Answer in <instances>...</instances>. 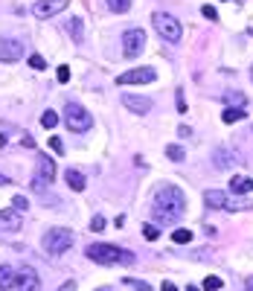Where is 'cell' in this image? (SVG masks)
Listing matches in <instances>:
<instances>
[{
  "mask_svg": "<svg viewBox=\"0 0 253 291\" xmlns=\"http://www.w3.org/2000/svg\"><path fill=\"white\" fill-rule=\"evenodd\" d=\"M70 6V0H38L35 3V17H52V15H58V12H64Z\"/></svg>",
  "mask_w": 253,
  "mask_h": 291,
  "instance_id": "cell-11",
  "label": "cell"
},
{
  "mask_svg": "<svg viewBox=\"0 0 253 291\" xmlns=\"http://www.w3.org/2000/svg\"><path fill=\"white\" fill-rule=\"evenodd\" d=\"M26 207H29V201H26L23 195H15V198H12V210H15V213H20V210L26 213Z\"/></svg>",
  "mask_w": 253,
  "mask_h": 291,
  "instance_id": "cell-27",
  "label": "cell"
},
{
  "mask_svg": "<svg viewBox=\"0 0 253 291\" xmlns=\"http://www.w3.org/2000/svg\"><path fill=\"white\" fill-rule=\"evenodd\" d=\"M224 102H227V108H245L248 96L242 90H224Z\"/></svg>",
  "mask_w": 253,
  "mask_h": 291,
  "instance_id": "cell-17",
  "label": "cell"
},
{
  "mask_svg": "<svg viewBox=\"0 0 253 291\" xmlns=\"http://www.w3.org/2000/svg\"><path fill=\"white\" fill-rule=\"evenodd\" d=\"M125 283H128V286H134L137 291H152V286H149V283H140V280H125Z\"/></svg>",
  "mask_w": 253,
  "mask_h": 291,
  "instance_id": "cell-33",
  "label": "cell"
},
{
  "mask_svg": "<svg viewBox=\"0 0 253 291\" xmlns=\"http://www.w3.org/2000/svg\"><path fill=\"white\" fill-rule=\"evenodd\" d=\"M108 6H111L117 15H122V12H128V9H131V0H108Z\"/></svg>",
  "mask_w": 253,
  "mask_h": 291,
  "instance_id": "cell-24",
  "label": "cell"
},
{
  "mask_svg": "<svg viewBox=\"0 0 253 291\" xmlns=\"http://www.w3.org/2000/svg\"><path fill=\"white\" fill-rule=\"evenodd\" d=\"M41 242H44V254L61 257L70 245H73V230H67V227H52V230L44 233V239Z\"/></svg>",
  "mask_w": 253,
  "mask_h": 291,
  "instance_id": "cell-3",
  "label": "cell"
},
{
  "mask_svg": "<svg viewBox=\"0 0 253 291\" xmlns=\"http://www.w3.org/2000/svg\"><path fill=\"white\" fill-rule=\"evenodd\" d=\"M186 213V198L184 192L172 184H163V187L154 192V201H152V216L154 222L160 224H175L181 222Z\"/></svg>",
  "mask_w": 253,
  "mask_h": 291,
  "instance_id": "cell-1",
  "label": "cell"
},
{
  "mask_svg": "<svg viewBox=\"0 0 253 291\" xmlns=\"http://www.w3.org/2000/svg\"><path fill=\"white\" fill-rule=\"evenodd\" d=\"M64 122H67L70 131H79V134H82V131H87V128L93 125V117H90V111H87V108L70 102L67 108H64Z\"/></svg>",
  "mask_w": 253,
  "mask_h": 291,
  "instance_id": "cell-5",
  "label": "cell"
},
{
  "mask_svg": "<svg viewBox=\"0 0 253 291\" xmlns=\"http://www.w3.org/2000/svg\"><path fill=\"white\" fill-rule=\"evenodd\" d=\"M230 187H233V192L245 195V192H251L253 189V178H248V175H236V178H230Z\"/></svg>",
  "mask_w": 253,
  "mask_h": 291,
  "instance_id": "cell-16",
  "label": "cell"
},
{
  "mask_svg": "<svg viewBox=\"0 0 253 291\" xmlns=\"http://www.w3.org/2000/svg\"><path fill=\"white\" fill-rule=\"evenodd\" d=\"M105 227H108V224H105V219H102V216H93V222H90V230H93V233H102Z\"/></svg>",
  "mask_w": 253,
  "mask_h": 291,
  "instance_id": "cell-30",
  "label": "cell"
},
{
  "mask_svg": "<svg viewBox=\"0 0 253 291\" xmlns=\"http://www.w3.org/2000/svg\"><path fill=\"white\" fill-rule=\"evenodd\" d=\"M99 291H108V289H99Z\"/></svg>",
  "mask_w": 253,
  "mask_h": 291,
  "instance_id": "cell-42",
  "label": "cell"
},
{
  "mask_svg": "<svg viewBox=\"0 0 253 291\" xmlns=\"http://www.w3.org/2000/svg\"><path fill=\"white\" fill-rule=\"evenodd\" d=\"M87 259L99 262V265H117V262H134V254L125 251V248H117V245H90L87 248Z\"/></svg>",
  "mask_w": 253,
  "mask_h": 291,
  "instance_id": "cell-2",
  "label": "cell"
},
{
  "mask_svg": "<svg viewBox=\"0 0 253 291\" xmlns=\"http://www.w3.org/2000/svg\"><path fill=\"white\" fill-rule=\"evenodd\" d=\"M20 55H23L20 38H0V61H17Z\"/></svg>",
  "mask_w": 253,
  "mask_h": 291,
  "instance_id": "cell-10",
  "label": "cell"
},
{
  "mask_svg": "<svg viewBox=\"0 0 253 291\" xmlns=\"http://www.w3.org/2000/svg\"><path fill=\"white\" fill-rule=\"evenodd\" d=\"M64 181H67V187L76 189V192H82V189H84V175H82V172L67 169V172H64Z\"/></svg>",
  "mask_w": 253,
  "mask_h": 291,
  "instance_id": "cell-19",
  "label": "cell"
},
{
  "mask_svg": "<svg viewBox=\"0 0 253 291\" xmlns=\"http://www.w3.org/2000/svg\"><path fill=\"white\" fill-rule=\"evenodd\" d=\"M204 289L207 291H221V277H207V280H204Z\"/></svg>",
  "mask_w": 253,
  "mask_h": 291,
  "instance_id": "cell-26",
  "label": "cell"
},
{
  "mask_svg": "<svg viewBox=\"0 0 253 291\" xmlns=\"http://www.w3.org/2000/svg\"><path fill=\"white\" fill-rule=\"evenodd\" d=\"M184 149H181V146H175V143H172V146H166V157L169 160H175V163H178V160H184Z\"/></svg>",
  "mask_w": 253,
  "mask_h": 291,
  "instance_id": "cell-25",
  "label": "cell"
},
{
  "mask_svg": "<svg viewBox=\"0 0 253 291\" xmlns=\"http://www.w3.org/2000/svg\"><path fill=\"white\" fill-rule=\"evenodd\" d=\"M50 149H52V152H61L64 146H61V140H58V137H52V140H50Z\"/></svg>",
  "mask_w": 253,
  "mask_h": 291,
  "instance_id": "cell-35",
  "label": "cell"
},
{
  "mask_svg": "<svg viewBox=\"0 0 253 291\" xmlns=\"http://www.w3.org/2000/svg\"><path fill=\"white\" fill-rule=\"evenodd\" d=\"M67 32H70V38L79 44L82 41V17H70V23H67Z\"/></svg>",
  "mask_w": 253,
  "mask_h": 291,
  "instance_id": "cell-20",
  "label": "cell"
},
{
  "mask_svg": "<svg viewBox=\"0 0 253 291\" xmlns=\"http://www.w3.org/2000/svg\"><path fill=\"white\" fill-rule=\"evenodd\" d=\"M172 242H175V245H189V242H192V230H184V227H178V230L172 233Z\"/></svg>",
  "mask_w": 253,
  "mask_h": 291,
  "instance_id": "cell-22",
  "label": "cell"
},
{
  "mask_svg": "<svg viewBox=\"0 0 253 291\" xmlns=\"http://www.w3.org/2000/svg\"><path fill=\"white\" fill-rule=\"evenodd\" d=\"M55 76H58V82H61V85H64V82H70V67H67V64H61Z\"/></svg>",
  "mask_w": 253,
  "mask_h": 291,
  "instance_id": "cell-31",
  "label": "cell"
},
{
  "mask_svg": "<svg viewBox=\"0 0 253 291\" xmlns=\"http://www.w3.org/2000/svg\"><path fill=\"white\" fill-rule=\"evenodd\" d=\"M6 184H9V178H3V175H0V187H6Z\"/></svg>",
  "mask_w": 253,
  "mask_h": 291,
  "instance_id": "cell-39",
  "label": "cell"
},
{
  "mask_svg": "<svg viewBox=\"0 0 253 291\" xmlns=\"http://www.w3.org/2000/svg\"><path fill=\"white\" fill-rule=\"evenodd\" d=\"M201 15L207 17V20H219V12H216L213 6H204V9H201Z\"/></svg>",
  "mask_w": 253,
  "mask_h": 291,
  "instance_id": "cell-32",
  "label": "cell"
},
{
  "mask_svg": "<svg viewBox=\"0 0 253 291\" xmlns=\"http://www.w3.org/2000/svg\"><path fill=\"white\" fill-rule=\"evenodd\" d=\"M245 286H248V291H253V277H248V283H245Z\"/></svg>",
  "mask_w": 253,
  "mask_h": 291,
  "instance_id": "cell-38",
  "label": "cell"
},
{
  "mask_svg": "<svg viewBox=\"0 0 253 291\" xmlns=\"http://www.w3.org/2000/svg\"><path fill=\"white\" fill-rule=\"evenodd\" d=\"M41 125H44V128H55V125H58V114L47 108V111L41 114Z\"/></svg>",
  "mask_w": 253,
  "mask_h": 291,
  "instance_id": "cell-23",
  "label": "cell"
},
{
  "mask_svg": "<svg viewBox=\"0 0 253 291\" xmlns=\"http://www.w3.org/2000/svg\"><path fill=\"white\" fill-rule=\"evenodd\" d=\"M221 120H224V122H239V120H245V108H224Z\"/></svg>",
  "mask_w": 253,
  "mask_h": 291,
  "instance_id": "cell-21",
  "label": "cell"
},
{
  "mask_svg": "<svg viewBox=\"0 0 253 291\" xmlns=\"http://www.w3.org/2000/svg\"><path fill=\"white\" fill-rule=\"evenodd\" d=\"M152 23H154V29H157V35H160L163 41H169V44H178V41L184 38L181 23H178L172 15H166V12H157V15H152Z\"/></svg>",
  "mask_w": 253,
  "mask_h": 291,
  "instance_id": "cell-4",
  "label": "cell"
},
{
  "mask_svg": "<svg viewBox=\"0 0 253 291\" xmlns=\"http://www.w3.org/2000/svg\"><path fill=\"white\" fill-rule=\"evenodd\" d=\"M29 67H32V70H44V67H47L44 55H38V52H35V55H29Z\"/></svg>",
  "mask_w": 253,
  "mask_h": 291,
  "instance_id": "cell-28",
  "label": "cell"
},
{
  "mask_svg": "<svg viewBox=\"0 0 253 291\" xmlns=\"http://www.w3.org/2000/svg\"><path fill=\"white\" fill-rule=\"evenodd\" d=\"M186 291H198V289H195V286H189V289H186Z\"/></svg>",
  "mask_w": 253,
  "mask_h": 291,
  "instance_id": "cell-40",
  "label": "cell"
},
{
  "mask_svg": "<svg viewBox=\"0 0 253 291\" xmlns=\"http://www.w3.org/2000/svg\"><path fill=\"white\" fill-rule=\"evenodd\" d=\"M204 201L213 210H253V201H230V195L221 189H207Z\"/></svg>",
  "mask_w": 253,
  "mask_h": 291,
  "instance_id": "cell-6",
  "label": "cell"
},
{
  "mask_svg": "<svg viewBox=\"0 0 253 291\" xmlns=\"http://www.w3.org/2000/svg\"><path fill=\"white\" fill-rule=\"evenodd\" d=\"M52 178H55V163H52L47 154H41V157H38V175H35L32 187L38 189V192H44V184H50Z\"/></svg>",
  "mask_w": 253,
  "mask_h": 291,
  "instance_id": "cell-9",
  "label": "cell"
},
{
  "mask_svg": "<svg viewBox=\"0 0 253 291\" xmlns=\"http://www.w3.org/2000/svg\"><path fill=\"white\" fill-rule=\"evenodd\" d=\"M178 111L184 114L186 111V99H184V90H178Z\"/></svg>",
  "mask_w": 253,
  "mask_h": 291,
  "instance_id": "cell-34",
  "label": "cell"
},
{
  "mask_svg": "<svg viewBox=\"0 0 253 291\" xmlns=\"http://www.w3.org/2000/svg\"><path fill=\"white\" fill-rule=\"evenodd\" d=\"M213 163H216L219 169H230V166L236 163V157H233V154L227 152V149H219V152L213 154Z\"/></svg>",
  "mask_w": 253,
  "mask_h": 291,
  "instance_id": "cell-18",
  "label": "cell"
},
{
  "mask_svg": "<svg viewBox=\"0 0 253 291\" xmlns=\"http://www.w3.org/2000/svg\"><path fill=\"white\" fill-rule=\"evenodd\" d=\"M55 291H76V283H64L61 289H55Z\"/></svg>",
  "mask_w": 253,
  "mask_h": 291,
  "instance_id": "cell-37",
  "label": "cell"
},
{
  "mask_svg": "<svg viewBox=\"0 0 253 291\" xmlns=\"http://www.w3.org/2000/svg\"><path fill=\"white\" fill-rule=\"evenodd\" d=\"M143 236H146V239H149V242H154V239H157V236H160V230H157L154 224H146V227H143Z\"/></svg>",
  "mask_w": 253,
  "mask_h": 291,
  "instance_id": "cell-29",
  "label": "cell"
},
{
  "mask_svg": "<svg viewBox=\"0 0 253 291\" xmlns=\"http://www.w3.org/2000/svg\"><path fill=\"white\" fill-rule=\"evenodd\" d=\"M15 280H17V271L12 265H0V291L15 289Z\"/></svg>",
  "mask_w": 253,
  "mask_h": 291,
  "instance_id": "cell-15",
  "label": "cell"
},
{
  "mask_svg": "<svg viewBox=\"0 0 253 291\" xmlns=\"http://www.w3.org/2000/svg\"><path fill=\"white\" fill-rule=\"evenodd\" d=\"M143 47H146V32L143 29H128V32L122 35V52L128 58H137L143 52Z\"/></svg>",
  "mask_w": 253,
  "mask_h": 291,
  "instance_id": "cell-8",
  "label": "cell"
},
{
  "mask_svg": "<svg viewBox=\"0 0 253 291\" xmlns=\"http://www.w3.org/2000/svg\"><path fill=\"white\" fill-rule=\"evenodd\" d=\"M160 291H178V286H175V283H169V280H166V283L160 286Z\"/></svg>",
  "mask_w": 253,
  "mask_h": 291,
  "instance_id": "cell-36",
  "label": "cell"
},
{
  "mask_svg": "<svg viewBox=\"0 0 253 291\" xmlns=\"http://www.w3.org/2000/svg\"><path fill=\"white\" fill-rule=\"evenodd\" d=\"M122 105L128 111H134V114H149L152 111V99L149 96H134V93H125L122 96Z\"/></svg>",
  "mask_w": 253,
  "mask_h": 291,
  "instance_id": "cell-12",
  "label": "cell"
},
{
  "mask_svg": "<svg viewBox=\"0 0 253 291\" xmlns=\"http://www.w3.org/2000/svg\"><path fill=\"white\" fill-rule=\"evenodd\" d=\"M20 230V213L0 210V233H17Z\"/></svg>",
  "mask_w": 253,
  "mask_h": 291,
  "instance_id": "cell-14",
  "label": "cell"
},
{
  "mask_svg": "<svg viewBox=\"0 0 253 291\" xmlns=\"http://www.w3.org/2000/svg\"><path fill=\"white\" fill-rule=\"evenodd\" d=\"M15 291H38V274H35L32 268H23V271H17Z\"/></svg>",
  "mask_w": 253,
  "mask_h": 291,
  "instance_id": "cell-13",
  "label": "cell"
},
{
  "mask_svg": "<svg viewBox=\"0 0 253 291\" xmlns=\"http://www.w3.org/2000/svg\"><path fill=\"white\" fill-rule=\"evenodd\" d=\"M154 79H157L154 67H137V70H128V73L117 76V85H149Z\"/></svg>",
  "mask_w": 253,
  "mask_h": 291,
  "instance_id": "cell-7",
  "label": "cell"
},
{
  "mask_svg": "<svg viewBox=\"0 0 253 291\" xmlns=\"http://www.w3.org/2000/svg\"><path fill=\"white\" fill-rule=\"evenodd\" d=\"M251 79H253V67H251Z\"/></svg>",
  "mask_w": 253,
  "mask_h": 291,
  "instance_id": "cell-41",
  "label": "cell"
}]
</instances>
